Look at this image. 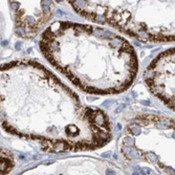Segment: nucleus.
Here are the masks:
<instances>
[{
	"mask_svg": "<svg viewBox=\"0 0 175 175\" xmlns=\"http://www.w3.org/2000/svg\"><path fill=\"white\" fill-rule=\"evenodd\" d=\"M66 1L85 19L98 23H105L108 0H66Z\"/></svg>",
	"mask_w": 175,
	"mask_h": 175,
	"instance_id": "nucleus-4",
	"label": "nucleus"
},
{
	"mask_svg": "<svg viewBox=\"0 0 175 175\" xmlns=\"http://www.w3.org/2000/svg\"><path fill=\"white\" fill-rule=\"evenodd\" d=\"M109 154H110V152H107V153H104V154H103V156H104V157H108V155H109Z\"/></svg>",
	"mask_w": 175,
	"mask_h": 175,
	"instance_id": "nucleus-7",
	"label": "nucleus"
},
{
	"mask_svg": "<svg viewBox=\"0 0 175 175\" xmlns=\"http://www.w3.org/2000/svg\"><path fill=\"white\" fill-rule=\"evenodd\" d=\"M149 87L169 108L174 109V48L160 54L146 69Z\"/></svg>",
	"mask_w": 175,
	"mask_h": 175,
	"instance_id": "nucleus-3",
	"label": "nucleus"
},
{
	"mask_svg": "<svg viewBox=\"0 0 175 175\" xmlns=\"http://www.w3.org/2000/svg\"><path fill=\"white\" fill-rule=\"evenodd\" d=\"M105 23L142 41L174 40V0H108Z\"/></svg>",
	"mask_w": 175,
	"mask_h": 175,
	"instance_id": "nucleus-1",
	"label": "nucleus"
},
{
	"mask_svg": "<svg viewBox=\"0 0 175 175\" xmlns=\"http://www.w3.org/2000/svg\"><path fill=\"white\" fill-rule=\"evenodd\" d=\"M17 36H35L54 15L52 0H10Z\"/></svg>",
	"mask_w": 175,
	"mask_h": 175,
	"instance_id": "nucleus-2",
	"label": "nucleus"
},
{
	"mask_svg": "<svg viewBox=\"0 0 175 175\" xmlns=\"http://www.w3.org/2000/svg\"><path fill=\"white\" fill-rule=\"evenodd\" d=\"M15 167V158L9 150L0 148V174H7Z\"/></svg>",
	"mask_w": 175,
	"mask_h": 175,
	"instance_id": "nucleus-5",
	"label": "nucleus"
},
{
	"mask_svg": "<svg viewBox=\"0 0 175 175\" xmlns=\"http://www.w3.org/2000/svg\"><path fill=\"white\" fill-rule=\"evenodd\" d=\"M124 107H125V105H121V107H120L119 109H116V110H115V113H118V112H120V111H121V110H122V109H123Z\"/></svg>",
	"mask_w": 175,
	"mask_h": 175,
	"instance_id": "nucleus-6",
	"label": "nucleus"
}]
</instances>
